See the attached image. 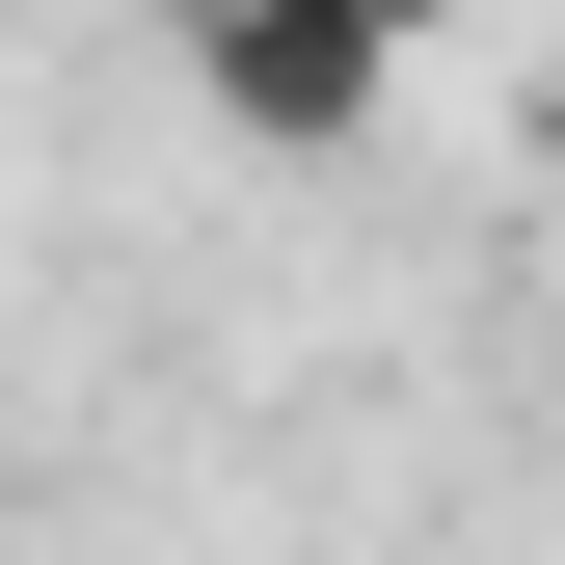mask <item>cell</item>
I'll use <instances>...</instances> for the list:
<instances>
[{"label": "cell", "mask_w": 565, "mask_h": 565, "mask_svg": "<svg viewBox=\"0 0 565 565\" xmlns=\"http://www.w3.org/2000/svg\"><path fill=\"white\" fill-rule=\"evenodd\" d=\"M404 54H431V28H377V0H189V82H216L243 162H377Z\"/></svg>", "instance_id": "cell-1"}, {"label": "cell", "mask_w": 565, "mask_h": 565, "mask_svg": "<svg viewBox=\"0 0 565 565\" xmlns=\"http://www.w3.org/2000/svg\"><path fill=\"white\" fill-rule=\"evenodd\" d=\"M377 28H458V0H377Z\"/></svg>", "instance_id": "cell-2"}]
</instances>
